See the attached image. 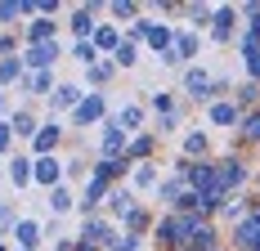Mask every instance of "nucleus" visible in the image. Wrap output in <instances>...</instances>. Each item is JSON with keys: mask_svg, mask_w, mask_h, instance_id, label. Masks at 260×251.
I'll use <instances>...</instances> for the list:
<instances>
[{"mask_svg": "<svg viewBox=\"0 0 260 251\" xmlns=\"http://www.w3.org/2000/svg\"><path fill=\"white\" fill-rule=\"evenodd\" d=\"M94 45H99V50H121V41H117L112 27H99V32H94Z\"/></svg>", "mask_w": 260, "mask_h": 251, "instance_id": "obj_11", "label": "nucleus"}, {"mask_svg": "<svg viewBox=\"0 0 260 251\" xmlns=\"http://www.w3.org/2000/svg\"><path fill=\"white\" fill-rule=\"evenodd\" d=\"M112 211H117V215H135V198H130V193H112Z\"/></svg>", "mask_w": 260, "mask_h": 251, "instance_id": "obj_14", "label": "nucleus"}, {"mask_svg": "<svg viewBox=\"0 0 260 251\" xmlns=\"http://www.w3.org/2000/svg\"><path fill=\"white\" fill-rule=\"evenodd\" d=\"M77 58H81V63H94V45H90V41H81V45H77Z\"/></svg>", "mask_w": 260, "mask_h": 251, "instance_id": "obj_24", "label": "nucleus"}, {"mask_svg": "<svg viewBox=\"0 0 260 251\" xmlns=\"http://www.w3.org/2000/svg\"><path fill=\"white\" fill-rule=\"evenodd\" d=\"M121 144H126V130H121V125H112V130H108V135H104V152H108V157H112V152L121 148Z\"/></svg>", "mask_w": 260, "mask_h": 251, "instance_id": "obj_13", "label": "nucleus"}, {"mask_svg": "<svg viewBox=\"0 0 260 251\" xmlns=\"http://www.w3.org/2000/svg\"><path fill=\"white\" fill-rule=\"evenodd\" d=\"M247 72L260 76V45H256V32L247 36Z\"/></svg>", "mask_w": 260, "mask_h": 251, "instance_id": "obj_10", "label": "nucleus"}, {"mask_svg": "<svg viewBox=\"0 0 260 251\" xmlns=\"http://www.w3.org/2000/svg\"><path fill=\"white\" fill-rule=\"evenodd\" d=\"M117 63H121V68H130V63H135V45H121V50H117Z\"/></svg>", "mask_w": 260, "mask_h": 251, "instance_id": "obj_25", "label": "nucleus"}, {"mask_svg": "<svg viewBox=\"0 0 260 251\" xmlns=\"http://www.w3.org/2000/svg\"><path fill=\"white\" fill-rule=\"evenodd\" d=\"M9 148V125H0V152Z\"/></svg>", "mask_w": 260, "mask_h": 251, "instance_id": "obj_33", "label": "nucleus"}, {"mask_svg": "<svg viewBox=\"0 0 260 251\" xmlns=\"http://www.w3.org/2000/svg\"><path fill=\"white\" fill-rule=\"evenodd\" d=\"M36 233H41V229L31 225V220H23V225H18V242H23V247H36V242H41Z\"/></svg>", "mask_w": 260, "mask_h": 251, "instance_id": "obj_17", "label": "nucleus"}, {"mask_svg": "<svg viewBox=\"0 0 260 251\" xmlns=\"http://www.w3.org/2000/svg\"><path fill=\"white\" fill-rule=\"evenodd\" d=\"M0 103H5V99H0Z\"/></svg>", "mask_w": 260, "mask_h": 251, "instance_id": "obj_34", "label": "nucleus"}, {"mask_svg": "<svg viewBox=\"0 0 260 251\" xmlns=\"http://www.w3.org/2000/svg\"><path fill=\"white\" fill-rule=\"evenodd\" d=\"M54 144H58V125H45V130L36 135V148H41V152H50Z\"/></svg>", "mask_w": 260, "mask_h": 251, "instance_id": "obj_16", "label": "nucleus"}, {"mask_svg": "<svg viewBox=\"0 0 260 251\" xmlns=\"http://www.w3.org/2000/svg\"><path fill=\"white\" fill-rule=\"evenodd\" d=\"M238 242H242V247H256V251H260V211H256V215H247V220L238 225Z\"/></svg>", "mask_w": 260, "mask_h": 251, "instance_id": "obj_1", "label": "nucleus"}, {"mask_svg": "<svg viewBox=\"0 0 260 251\" xmlns=\"http://www.w3.org/2000/svg\"><path fill=\"white\" fill-rule=\"evenodd\" d=\"M211 121L215 125H234L238 121V108L234 103H215V108H211Z\"/></svg>", "mask_w": 260, "mask_h": 251, "instance_id": "obj_6", "label": "nucleus"}, {"mask_svg": "<svg viewBox=\"0 0 260 251\" xmlns=\"http://www.w3.org/2000/svg\"><path fill=\"white\" fill-rule=\"evenodd\" d=\"M90 14H94V9H90V5H85V9H77V14H72V27H77L81 36H85V32H90V27H94V23H90Z\"/></svg>", "mask_w": 260, "mask_h": 251, "instance_id": "obj_19", "label": "nucleus"}, {"mask_svg": "<svg viewBox=\"0 0 260 251\" xmlns=\"http://www.w3.org/2000/svg\"><path fill=\"white\" fill-rule=\"evenodd\" d=\"M148 41H153V45H157L161 54L171 50V32H166V27H153V23H148Z\"/></svg>", "mask_w": 260, "mask_h": 251, "instance_id": "obj_15", "label": "nucleus"}, {"mask_svg": "<svg viewBox=\"0 0 260 251\" xmlns=\"http://www.w3.org/2000/svg\"><path fill=\"white\" fill-rule=\"evenodd\" d=\"M14 125H18V135H31V117H27V112H18V117H14Z\"/></svg>", "mask_w": 260, "mask_h": 251, "instance_id": "obj_28", "label": "nucleus"}, {"mask_svg": "<svg viewBox=\"0 0 260 251\" xmlns=\"http://www.w3.org/2000/svg\"><path fill=\"white\" fill-rule=\"evenodd\" d=\"M9 175H14V184H27V179H36V166H31V162H23V157H14Z\"/></svg>", "mask_w": 260, "mask_h": 251, "instance_id": "obj_7", "label": "nucleus"}, {"mask_svg": "<svg viewBox=\"0 0 260 251\" xmlns=\"http://www.w3.org/2000/svg\"><path fill=\"white\" fill-rule=\"evenodd\" d=\"M184 148H188V152H202V148H207V139H202V135H188V139H184Z\"/></svg>", "mask_w": 260, "mask_h": 251, "instance_id": "obj_26", "label": "nucleus"}, {"mask_svg": "<svg viewBox=\"0 0 260 251\" xmlns=\"http://www.w3.org/2000/svg\"><path fill=\"white\" fill-rule=\"evenodd\" d=\"M188 247H193V251H207L211 247V229H193V233H188Z\"/></svg>", "mask_w": 260, "mask_h": 251, "instance_id": "obj_18", "label": "nucleus"}, {"mask_svg": "<svg viewBox=\"0 0 260 251\" xmlns=\"http://www.w3.org/2000/svg\"><path fill=\"white\" fill-rule=\"evenodd\" d=\"M247 135H251V139H260V117H251V121H247Z\"/></svg>", "mask_w": 260, "mask_h": 251, "instance_id": "obj_32", "label": "nucleus"}, {"mask_svg": "<svg viewBox=\"0 0 260 251\" xmlns=\"http://www.w3.org/2000/svg\"><path fill=\"white\" fill-rule=\"evenodd\" d=\"M36 179H41V184H58V162H54V157H41V162H36Z\"/></svg>", "mask_w": 260, "mask_h": 251, "instance_id": "obj_5", "label": "nucleus"}, {"mask_svg": "<svg viewBox=\"0 0 260 251\" xmlns=\"http://www.w3.org/2000/svg\"><path fill=\"white\" fill-rule=\"evenodd\" d=\"M234 23H238L234 9H220V14H215V36H229V32H234Z\"/></svg>", "mask_w": 260, "mask_h": 251, "instance_id": "obj_12", "label": "nucleus"}, {"mask_svg": "<svg viewBox=\"0 0 260 251\" xmlns=\"http://www.w3.org/2000/svg\"><path fill=\"white\" fill-rule=\"evenodd\" d=\"M54 58H58V45H31V54H27V63H31V68H50Z\"/></svg>", "mask_w": 260, "mask_h": 251, "instance_id": "obj_2", "label": "nucleus"}, {"mask_svg": "<svg viewBox=\"0 0 260 251\" xmlns=\"http://www.w3.org/2000/svg\"><path fill=\"white\" fill-rule=\"evenodd\" d=\"M18 76V63H0V81H14Z\"/></svg>", "mask_w": 260, "mask_h": 251, "instance_id": "obj_29", "label": "nucleus"}, {"mask_svg": "<svg viewBox=\"0 0 260 251\" xmlns=\"http://www.w3.org/2000/svg\"><path fill=\"white\" fill-rule=\"evenodd\" d=\"M242 184V162H224L220 166V189H238Z\"/></svg>", "mask_w": 260, "mask_h": 251, "instance_id": "obj_4", "label": "nucleus"}, {"mask_svg": "<svg viewBox=\"0 0 260 251\" xmlns=\"http://www.w3.org/2000/svg\"><path fill=\"white\" fill-rule=\"evenodd\" d=\"M85 238H90V242H104V238H108V225H104V220H90V225H85Z\"/></svg>", "mask_w": 260, "mask_h": 251, "instance_id": "obj_20", "label": "nucleus"}, {"mask_svg": "<svg viewBox=\"0 0 260 251\" xmlns=\"http://www.w3.org/2000/svg\"><path fill=\"white\" fill-rule=\"evenodd\" d=\"M108 247H112V251H139V242H135V238H112Z\"/></svg>", "mask_w": 260, "mask_h": 251, "instance_id": "obj_22", "label": "nucleus"}, {"mask_svg": "<svg viewBox=\"0 0 260 251\" xmlns=\"http://www.w3.org/2000/svg\"><path fill=\"white\" fill-rule=\"evenodd\" d=\"M193 50H198V36H188V32L175 36V54H193Z\"/></svg>", "mask_w": 260, "mask_h": 251, "instance_id": "obj_21", "label": "nucleus"}, {"mask_svg": "<svg viewBox=\"0 0 260 251\" xmlns=\"http://www.w3.org/2000/svg\"><path fill=\"white\" fill-rule=\"evenodd\" d=\"M14 14H23V5H0V18H14Z\"/></svg>", "mask_w": 260, "mask_h": 251, "instance_id": "obj_31", "label": "nucleus"}, {"mask_svg": "<svg viewBox=\"0 0 260 251\" xmlns=\"http://www.w3.org/2000/svg\"><path fill=\"white\" fill-rule=\"evenodd\" d=\"M153 171H148V166H139V171H135V184H139V189H148V184H153Z\"/></svg>", "mask_w": 260, "mask_h": 251, "instance_id": "obj_23", "label": "nucleus"}, {"mask_svg": "<svg viewBox=\"0 0 260 251\" xmlns=\"http://www.w3.org/2000/svg\"><path fill=\"white\" fill-rule=\"evenodd\" d=\"M121 125H139V108H126L121 112Z\"/></svg>", "mask_w": 260, "mask_h": 251, "instance_id": "obj_30", "label": "nucleus"}, {"mask_svg": "<svg viewBox=\"0 0 260 251\" xmlns=\"http://www.w3.org/2000/svg\"><path fill=\"white\" fill-rule=\"evenodd\" d=\"M99 117H104V99H99V95H90V99L77 108V121L85 125V121H99Z\"/></svg>", "mask_w": 260, "mask_h": 251, "instance_id": "obj_3", "label": "nucleus"}, {"mask_svg": "<svg viewBox=\"0 0 260 251\" xmlns=\"http://www.w3.org/2000/svg\"><path fill=\"white\" fill-rule=\"evenodd\" d=\"M77 99H81L77 85H58V90H54V103H58V108H72ZM77 108H81V103H77Z\"/></svg>", "mask_w": 260, "mask_h": 251, "instance_id": "obj_9", "label": "nucleus"}, {"mask_svg": "<svg viewBox=\"0 0 260 251\" xmlns=\"http://www.w3.org/2000/svg\"><path fill=\"white\" fill-rule=\"evenodd\" d=\"M68 206H72V198H68L63 189H54V211H68Z\"/></svg>", "mask_w": 260, "mask_h": 251, "instance_id": "obj_27", "label": "nucleus"}, {"mask_svg": "<svg viewBox=\"0 0 260 251\" xmlns=\"http://www.w3.org/2000/svg\"><path fill=\"white\" fill-rule=\"evenodd\" d=\"M184 85H188V90H193V95H198V99H207V90H211V81H207V72H188V76H184Z\"/></svg>", "mask_w": 260, "mask_h": 251, "instance_id": "obj_8", "label": "nucleus"}]
</instances>
